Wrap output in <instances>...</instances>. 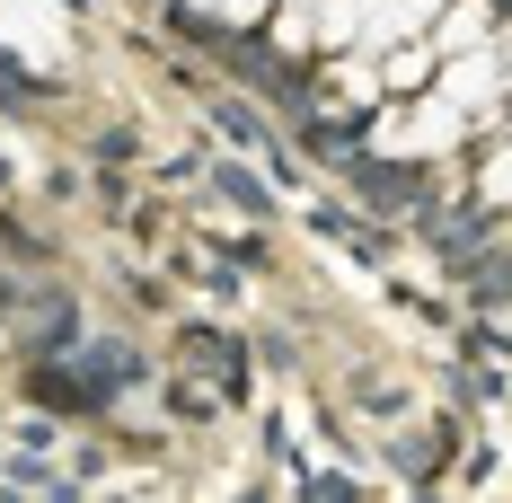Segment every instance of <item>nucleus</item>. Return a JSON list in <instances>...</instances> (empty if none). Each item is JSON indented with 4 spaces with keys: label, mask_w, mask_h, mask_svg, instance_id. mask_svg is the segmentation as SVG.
<instances>
[{
    "label": "nucleus",
    "mask_w": 512,
    "mask_h": 503,
    "mask_svg": "<svg viewBox=\"0 0 512 503\" xmlns=\"http://www.w3.org/2000/svg\"><path fill=\"white\" fill-rule=\"evenodd\" d=\"M0 53H27V62H53V53H62V27H53V0H0Z\"/></svg>",
    "instance_id": "obj_1"
},
{
    "label": "nucleus",
    "mask_w": 512,
    "mask_h": 503,
    "mask_svg": "<svg viewBox=\"0 0 512 503\" xmlns=\"http://www.w3.org/2000/svg\"><path fill=\"white\" fill-rule=\"evenodd\" d=\"M495 9L486 0H442L433 9V53H468V45H495V27H486Z\"/></svg>",
    "instance_id": "obj_2"
},
{
    "label": "nucleus",
    "mask_w": 512,
    "mask_h": 503,
    "mask_svg": "<svg viewBox=\"0 0 512 503\" xmlns=\"http://www.w3.org/2000/svg\"><path fill=\"white\" fill-rule=\"evenodd\" d=\"M477 203H512V151L477 168Z\"/></svg>",
    "instance_id": "obj_3"
}]
</instances>
